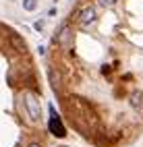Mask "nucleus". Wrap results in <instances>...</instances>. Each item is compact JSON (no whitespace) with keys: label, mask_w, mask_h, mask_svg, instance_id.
Listing matches in <instances>:
<instances>
[{"label":"nucleus","mask_w":143,"mask_h":147,"mask_svg":"<svg viewBox=\"0 0 143 147\" xmlns=\"http://www.w3.org/2000/svg\"><path fill=\"white\" fill-rule=\"evenodd\" d=\"M23 102H25V110L27 114L31 116V120H40L42 118V106H40V100H37V95L31 93V91H27L25 97H23Z\"/></svg>","instance_id":"obj_1"},{"label":"nucleus","mask_w":143,"mask_h":147,"mask_svg":"<svg viewBox=\"0 0 143 147\" xmlns=\"http://www.w3.org/2000/svg\"><path fill=\"white\" fill-rule=\"evenodd\" d=\"M50 114H52V118H50V122H48V131H50L54 137H64L66 135L64 124L60 122V118H58V114H56L54 108H50Z\"/></svg>","instance_id":"obj_2"},{"label":"nucleus","mask_w":143,"mask_h":147,"mask_svg":"<svg viewBox=\"0 0 143 147\" xmlns=\"http://www.w3.org/2000/svg\"><path fill=\"white\" fill-rule=\"evenodd\" d=\"M77 21H79V25H83V27L91 25V23L95 21V8H93V6H85V8H81Z\"/></svg>","instance_id":"obj_3"},{"label":"nucleus","mask_w":143,"mask_h":147,"mask_svg":"<svg viewBox=\"0 0 143 147\" xmlns=\"http://www.w3.org/2000/svg\"><path fill=\"white\" fill-rule=\"evenodd\" d=\"M131 106L135 108V110H143V93L141 91H135L131 95Z\"/></svg>","instance_id":"obj_4"},{"label":"nucleus","mask_w":143,"mask_h":147,"mask_svg":"<svg viewBox=\"0 0 143 147\" xmlns=\"http://www.w3.org/2000/svg\"><path fill=\"white\" fill-rule=\"evenodd\" d=\"M23 8L25 11H35L37 8V0H23Z\"/></svg>","instance_id":"obj_5"},{"label":"nucleus","mask_w":143,"mask_h":147,"mask_svg":"<svg viewBox=\"0 0 143 147\" xmlns=\"http://www.w3.org/2000/svg\"><path fill=\"white\" fill-rule=\"evenodd\" d=\"M11 42H13V46H17V48H19L21 52L25 50V42H23L21 37H19V35H13V40H11Z\"/></svg>","instance_id":"obj_6"},{"label":"nucleus","mask_w":143,"mask_h":147,"mask_svg":"<svg viewBox=\"0 0 143 147\" xmlns=\"http://www.w3.org/2000/svg\"><path fill=\"white\" fill-rule=\"evenodd\" d=\"M98 2H100L102 6H112L114 2H116V0H98Z\"/></svg>","instance_id":"obj_7"},{"label":"nucleus","mask_w":143,"mask_h":147,"mask_svg":"<svg viewBox=\"0 0 143 147\" xmlns=\"http://www.w3.org/2000/svg\"><path fill=\"white\" fill-rule=\"evenodd\" d=\"M27 147H40V145H37V143H31V145H27Z\"/></svg>","instance_id":"obj_8"}]
</instances>
